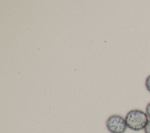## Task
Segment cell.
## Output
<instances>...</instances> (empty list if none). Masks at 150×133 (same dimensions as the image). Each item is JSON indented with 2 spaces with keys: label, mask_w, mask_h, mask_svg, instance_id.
<instances>
[{
  "label": "cell",
  "mask_w": 150,
  "mask_h": 133,
  "mask_svg": "<svg viewBox=\"0 0 150 133\" xmlns=\"http://www.w3.org/2000/svg\"><path fill=\"white\" fill-rule=\"evenodd\" d=\"M127 127L135 131H139L145 128L149 121L146 112L139 109L129 111L125 117Z\"/></svg>",
  "instance_id": "obj_1"
},
{
  "label": "cell",
  "mask_w": 150,
  "mask_h": 133,
  "mask_svg": "<svg viewBox=\"0 0 150 133\" xmlns=\"http://www.w3.org/2000/svg\"><path fill=\"white\" fill-rule=\"evenodd\" d=\"M105 124L110 133H124L128 128L125 118L117 114L110 116L107 118Z\"/></svg>",
  "instance_id": "obj_2"
},
{
  "label": "cell",
  "mask_w": 150,
  "mask_h": 133,
  "mask_svg": "<svg viewBox=\"0 0 150 133\" xmlns=\"http://www.w3.org/2000/svg\"><path fill=\"white\" fill-rule=\"evenodd\" d=\"M145 86L147 91L150 93V74L146 78L145 81Z\"/></svg>",
  "instance_id": "obj_3"
},
{
  "label": "cell",
  "mask_w": 150,
  "mask_h": 133,
  "mask_svg": "<svg viewBox=\"0 0 150 133\" xmlns=\"http://www.w3.org/2000/svg\"><path fill=\"white\" fill-rule=\"evenodd\" d=\"M144 133H150V119L146 124L145 128L144 129Z\"/></svg>",
  "instance_id": "obj_4"
},
{
  "label": "cell",
  "mask_w": 150,
  "mask_h": 133,
  "mask_svg": "<svg viewBox=\"0 0 150 133\" xmlns=\"http://www.w3.org/2000/svg\"><path fill=\"white\" fill-rule=\"evenodd\" d=\"M145 112L148 115V118H150V102L148 103L145 108Z\"/></svg>",
  "instance_id": "obj_5"
}]
</instances>
